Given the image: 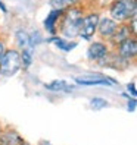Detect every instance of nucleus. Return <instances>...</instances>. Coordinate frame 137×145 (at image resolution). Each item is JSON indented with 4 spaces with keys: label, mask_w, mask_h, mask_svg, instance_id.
I'll list each match as a JSON object with an SVG mask.
<instances>
[{
    "label": "nucleus",
    "mask_w": 137,
    "mask_h": 145,
    "mask_svg": "<svg viewBox=\"0 0 137 145\" xmlns=\"http://www.w3.org/2000/svg\"><path fill=\"white\" fill-rule=\"evenodd\" d=\"M50 42H53V44L59 50H62V52H71V50H74L77 47L75 41H69L66 38H59V37H52L50 38Z\"/></svg>",
    "instance_id": "obj_14"
},
{
    "label": "nucleus",
    "mask_w": 137,
    "mask_h": 145,
    "mask_svg": "<svg viewBox=\"0 0 137 145\" xmlns=\"http://www.w3.org/2000/svg\"><path fill=\"white\" fill-rule=\"evenodd\" d=\"M0 133H2V129H0Z\"/></svg>",
    "instance_id": "obj_23"
},
{
    "label": "nucleus",
    "mask_w": 137,
    "mask_h": 145,
    "mask_svg": "<svg viewBox=\"0 0 137 145\" xmlns=\"http://www.w3.org/2000/svg\"><path fill=\"white\" fill-rule=\"evenodd\" d=\"M75 82L85 87H95V85H109V79L105 76H78L75 78Z\"/></svg>",
    "instance_id": "obj_10"
},
{
    "label": "nucleus",
    "mask_w": 137,
    "mask_h": 145,
    "mask_svg": "<svg viewBox=\"0 0 137 145\" xmlns=\"http://www.w3.org/2000/svg\"><path fill=\"white\" fill-rule=\"evenodd\" d=\"M127 88H128V91L131 92V95H133V98H134V97H136V94H137V92H136V87H134V84H128V87H127Z\"/></svg>",
    "instance_id": "obj_19"
},
{
    "label": "nucleus",
    "mask_w": 137,
    "mask_h": 145,
    "mask_svg": "<svg viewBox=\"0 0 137 145\" xmlns=\"http://www.w3.org/2000/svg\"><path fill=\"white\" fill-rule=\"evenodd\" d=\"M83 0H50L49 5L52 6V9H56V10H66L69 7H74V6H78L81 5Z\"/></svg>",
    "instance_id": "obj_13"
},
{
    "label": "nucleus",
    "mask_w": 137,
    "mask_h": 145,
    "mask_svg": "<svg viewBox=\"0 0 137 145\" xmlns=\"http://www.w3.org/2000/svg\"><path fill=\"white\" fill-rule=\"evenodd\" d=\"M128 110L134 112L136 110V98H131V101H128Z\"/></svg>",
    "instance_id": "obj_18"
},
{
    "label": "nucleus",
    "mask_w": 137,
    "mask_h": 145,
    "mask_svg": "<svg viewBox=\"0 0 137 145\" xmlns=\"http://www.w3.org/2000/svg\"><path fill=\"white\" fill-rule=\"evenodd\" d=\"M116 50H118V56L124 59V60H131V59L136 57L137 54V40L136 37H130L124 40L121 44L116 46Z\"/></svg>",
    "instance_id": "obj_6"
},
{
    "label": "nucleus",
    "mask_w": 137,
    "mask_h": 145,
    "mask_svg": "<svg viewBox=\"0 0 137 145\" xmlns=\"http://www.w3.org/2000/svg\"><path fill=\"white\" fill-rule=\"evenodd\" d=\"M108 106H109L108 101L103 100V98H100V97H95V98L90 100V107L93 110H102V108H105Z\"/></svg>",
    "instance_id": "obj_17"
},
{
    "label": "nucleus",
    "mask_w": 137,
    "mask_h": 145,
    "mask_svg": "<svg viewBox=\"0 0 137 145\" xmlns=\"http://www.w3.org/2000/svg\"><path fill=\"white\" fill-rule=\"evenodd\" d=\"M109 56V46L103 41L91 42L87 50V57L93 62H103L105 57Z\"/></svg>",
    "instance_id": "obj_5"
},
{
    "label": "nucleus",
    "mask_w": 137,
    "mask_h": 145,
    "mask_svg": "<svg viewBox=\"0 0 137 145\" xmlns=\"http://www.w3.org/2000/svg\"><path fill=\"white\" fill-rule=\"evenodd\" d=\"M22 142V138L13 131L0 133V145H21Z\"/></svg>",
    "instance_id": "obj_11"
},
{
    "label": "nucleus",
    "mask_w": 137,
    "mask_h": 145,
    "mask_svg": "<svg viewBox=\"0 0 137 145\" xmlns=\"http://www.w3.org/2000/svg\"><path fill=\"white\" fill-rule=\"evenodd\" d=\"M21 69V53L15 48H6L0 59V75L13 76Z\"/></svg>",
    "instance_id": "obj_3"
},
{
    "label": "nucleus",
    "mask_w": 137,
    "mask_h": 145,
    "mask_svg": "<svg viewBox=\"0 0 137 145\" xmlns=\"http://www.w3.org/2000/svg\"><path fill=\"white\" fill-rule=\"evenodd\" d=\"M100 19V13L96 10L91 12H85V15L83 16L81 24H80V29H78V37L84 38V40H91L96 34L97 29V24Z\"/></svg>",
    "instance_id": "obj_4"
},
{
    "label": "nucleus",
    "mask_w": 137,
    "mask_h": 145,
    "mask_svg": "<svg viewBox=\"0 0 137 145\" xmlns=\"http://www.w3.org/2000/svg\"><path fill=\"white\" fill-rule=\"evenodd\" d=\"M130 37H133V35H131L130 28H128V25H127V22H125V24H118L115 32L112 34V37H111L108 41H109L114 47H116L118 44H121L124 40L130 38Z\"/></svg>",
    "instance_id": "obj_8"
},
{
    "label": "nucleus",
    "mask_w": 137,
    "mask_h": 145,
    "mask_svg": "<svg viewBox=\"0 0 137 145\" xmlns=\"http://www.w3.org/2000/svg\"><path fill=\"white\" fill-rule=\"evenodd\" d=\"M0 9H2V12H3V13H6V12H7V10H6V6L3 5L2 0H0Z\"/></svg>",
    "instance_id": "obj_21"
},
{
    "label": "nucleus",
    "mask_w": 137,
    "mask_h": 145,
    "mask_svg": "<svg viewBox=\"0 0 137 145\" xmlns=\"http://www.w3.org/2000/svg\"><path fill=\"white\" fill-rule=\"evenodd\" d=\"M116 27H118V22H115L112 18L106 16V18H100V19H99L96 32H97L103 40H109L111 37H112V34L115 32Z\"/></svg>",
    "instance_id": "obj_7"
},
{
    "label": "nucleus",
    "mask_w": 137,
    "mask_h": 145,
    "mask_svg": "<svg viewBox=\"0 0 137 145\" xmlns=\"http://www.w3.org/2000/svg\"><path fill=\"white\" fill-rule=\"evenodd\" d=\"M15 38H16V46H18V48L24 50V48H34L32 42H31V35L24 31V29H19L18 32L15 34Z\"/></svg>",
    "instance_id": "obj_12"
},
{
    "label": "nucleus",
    "mask_w": 137,
    "mask_h": 145,
    "mask_svg": "<svg viewBox=\"0 0 137 145\" xmlns=\"http://www.w3.org/2000/svg\"><path fill=\"white\" fill-rule=\"evenodd\" d=\"M32 57H34V50L32 48H24L21 52V67L28 69L32 63Z\"/></svg>",
    "instance_id": "obj_16"
},
{
    "label": "nucleus",
    "mask_w": 137,
    "mask_h": 145,
    "mask_svg": "<svg viewBox=\"0 0 137 145\" xmlns=\"http://www.w3.org/2000/svg\"><path fill=\"white\" fill-rule=\"evenodd\" d=\"M137 16L136 0H114L109 5V18L118 24H125Z\"/></svg>",
    "instance_id": "obj_2"
},
{
    "label": "nucleus",
    "mask_w": 137,
    "mask_h": 145,
    "mask_svg": "<svg viewBox=\"0 0 137 145\" xmlns=\"http://www.w3.org/2000/svg\"><path fill=\"white\" fill-rule=\"evenodd\" d=\"M21 145H28V144H25V142H22V144H21Z\"/></svg>",
    "instance_id": "obj_22"
},
{
    "label": "nucleus",
    "mask_w": 137,
    "mask_h": 145,
    "mask_svg": "<svg viewBox=\"0 0 137 145\" xmlns=\"http://www.w3.org/2000/svg\"><path fill=\"white\" fill-rule=\"evenodd\" d=\"M46 88L50 91H72L74 87H71L68 82L65 81H53V82H49L46 84Z\"/></svg>",
    "instance_id": "obj_15"
},
{
    "label": "nucleus",
    "mask_w": 137,
    "mask_h": 145,
    "mask_svg": "<svg viewBox=\"0 0 137 145\" xmlns=\"http://www.w3.org/2000/svg\"><path fill=\"white\" fill-rule=\"evenodd\" d=\"M62 10H56V9H52L50 13L47 15V18L44 19V28L47 32L50 34H55L56 29H58V24L61 21V16H62Z\"/></svg>",
    "instance_id": "obj_9"
},
{
    "label": "nucleus",
    "mask_w": 137,
    "mask_h": 145,
    "mask_svg": "<svg viewBox=\"0 0 137 145\" xmlns=\"http://www.w3.org/2000/svg\"><path fill=\"white\" fill-rule=\"evenodd\" d=\"M5 50H6V46H5V42L0 40V59H2L3 53H5Z\"/></svg>",
    "instance_id": "obj_20"
},
{
    "label": "nucleus",
    "mask_w": 137,
    "mask_h": 145,
    "mask_svg": "<svg viewBox=\"0 0 137 145\" xmlns=\"http://www.w3.org/2000/svg\"><path fill=\"white\" fill-rule=\"evenodd\" d=\"M84 15H85V9L81 5L64 10V13L61 16V21L58 24L59 25L58 29L61 31L64 38H71L72 40L75 37H78L80 24H81V19H83Z\"/></svg>",
    "instance_id": "obj_1"
}]
</instances>
